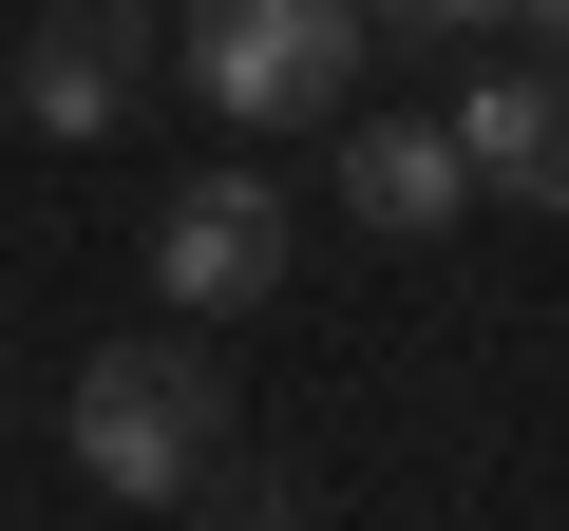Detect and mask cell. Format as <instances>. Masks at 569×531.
I'll return each mask as SVG.
<instances>
[{
  "label": "cell",
  "instance_id": "cell-3",
  "mask_svg": "<svg viewBox=\"0 0 569 531\" xmlns=\"http://www.w3.org/2000/svg\"><path fill=\"white\" fill-rule=\"evenodd\" d=\"M266 285H284V190H266V171H190V190L152 209V304H209V323H228V304H266Z\"/></svg>",
  "mask_w": 569,
  "mask_h": 531
},
{
  "label": "cell",
  "instance_id": "cell-9",
  "mask_svg": "<svg viewBox=\"0 0 569 531\" xmlns=\"http://www.w3.org/2000/svg\"><path fill=\"white\" fill-rule=\"evenodd\" d=\"M531 20H550V77H569V0H531Z\"/></svg>",
  "mask_w": 569,
  "mask_h": 531
},
{
  "label": "cell",
  "instance_id": "cell-1",
  "mask_svg": "<svg viewBox=\"0 0 569 531\" xmlns=\"http://www.w3.org/2000/svg\"><path fill=\"white\" fill-rule=\"evenodd\" d=\"M228 455V380L190 342H96L77 361V474L96 493H209Z\"/></svg>",
  "mask_w": 569,
  "mask_h": 531
},
{
  "label": "cell",
  "instance_id": "cell-4",
  "mask_svg": "<svg viewBox=\"0 0 569 531\" xmlns=\"http://www.w3.org/2000/svg\"><path fill=\"white\" fill-rule=\"evenodd\" d=\"M133 58H152V0H77V20L20 58V114L39 133H114L133 114Z\"/></svg>",
  "mask_w": 569,
  "mask_h": 531
},
{
  "label": "cell",
  "instance_id": "cell-2",
  "mask_svg": "<svg viewBox=\"0 0 569 531\" xmlns=\"http://www.w3.org/2000/svg\"><path fill=\"white\" fill-rule=\"evenodd\" d=\"M190 77H209V114L284 133L361 77V0H190Z\"/></svg>",
  "mask_w": 569,
  "mask_h": 531
},
{
  "label": "cell",
  "instance_id": "cell-7",
  "mask_svg": "<svg viewBox=\"0 0 569 531\" xmlns=\"http://www.w3.org/2000/svg\"><path fill=\"white\" fill-rule=\"evenodd\" d=\"M209 512L228 531H305V493H284V474H228V455H209Z\"/></svg>",
  "mask_w": 569,
  "mask_h": 531
},
{
  "label": "cell",
  "instance_id": "cell-6",
  "mask_svg": "<svg viewBox=\"0 0 569 531\" xmlns=\"http://www.w3.org/2000/svg\"><path fill=\"white\" fill-rule=\"evenodd\" d=\"M342 190H361V228H456L475 152H456V114H380V133L342 152Z\"/></svg>",
  "mask_w": 569,
  "mask_h": 531
},
{
  "label": "cell",
  "instance_id": "cell-8",
  "mask_svg": "<svg viewBox=\"0 0 569 531\" xmlns=\"http://www.w3.org/2000/svg\"><path fill=\"white\" fill-rule=\"evenodd\" d=\"M380 20H418V39H493V20H531V0H380Z\"/></svg>",
  "mask_w": 569,
  "mask_h": 531
},
{
  "label": "cell",
  "instance_id": "cell-5",
  "mask_svg": "<svg viewBox=\"0 0 569 531\" xmlns=\"http://www.w3.org/2000/svg\"><path fill=\"white\" fill-rule=\"evenodd\" d=\"M456 152H475V190L569 209V77H475L456 96Z\"/></svg>",
  "mask_w": 569,
  "mask_h": 531
}]
</instances>
